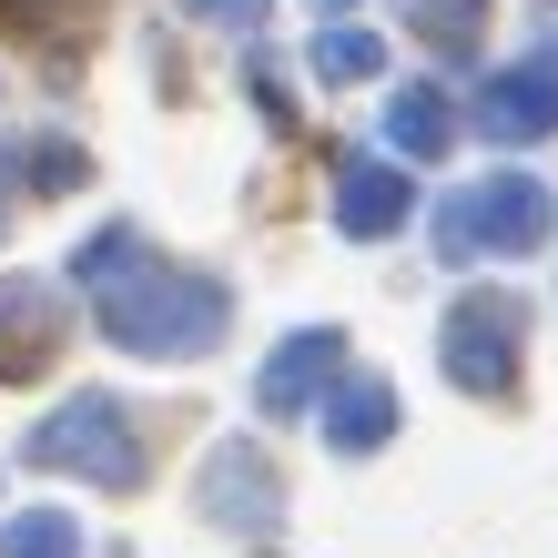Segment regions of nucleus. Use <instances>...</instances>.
Wrapping results in <instances>:
<instances>
[{"label": "nucleus", "instance_id": "nucleus-1", "mask_svg": "<svg viewBox=\"0 0 558 558\" xmlns=\"http://www.w3.org/2000/svg\"><path fill=\"white\" fill-rule=\"evenodd\" d=\"M72 284L92 294V325L133 355H214L223 345V315L234 294L193 265H162V254L133 234V223H102L82 254H72Z\"/></svg>", "mask_w": 558, "mask_h": 558}, {"label": "nucleus", "instance_id": "nucleus-2", "mask_svg": "<svg viewBox=\"0 0 558 558\" xmlns=\"http://www.w3.org/2000/svg\"><path fill=\"white\" fill-rule=\"evenodd\" d=\"M548 223H558V193L538 173H487V183H468L437 214V254H447V265H477V254H538Z\"/></svg>", "mask_w": 558, "mask_h": 558}, {"label": "nucleus", "instance_id": "nucleus-3", "mask_svg": "<svg viewBox=\"0 0 558 558\" xmlns=\"http://www.w3.org/2000/svg\"><path fill=\"white\" fill-rule=\"evenodd\" d=\"M31 468H61V477H92V487H143V437H133V416H122V397H72L61 416H41L21 437Z\"/></svg>", "mask_w": 558, "mask_h": 558}, {"label": "nucleus", "instance_id": "nucleus-4", "mask_svg": "<svg viewBox=\"0 0 558 558\" xmlns=\"http://www.w3.org/2000/svg\"><path fill=\"white\" fill-rule=\"evenodd\" d=\"M518 336H529V305L508 284H468L447 305V336H437V366L457 397H518Z\"/></svg>", "mask_w": 558, "mask_h": 558}, {"label": "nucleus", "instance_id": "nucleus-5", "mask_svg": "<svg viewBox=\"0 0 558 558\" xmlns=\"http://www.w3.org/2000/svg\"><path fill=\"white\" fill-rule=\"evenodd\" d=\"M204 508H214V529H244V538H275V518H284V487H275V457L265 447H244V437H223L204 457Z\"/></svg>", "mask_w": 558, "mask_h": 558}, {"label": "nucleus", "instance_id": "nucleus-6", "mask_svg": "<svg viewBox=\"0 0 558 558\" xmlns=\"http://www.w3.org/2000/svg\"><path fill=\"white\" fill-rule=\"evenodd\" d=\"M336 376H345V336H336V325H305V336H284L265 355V376H254V416H315Z\"/></svg>", "mask_w": 558, "mask_h": 558}, {"label": "nucleus", "instance_id": "nucleus-7", "mask_svg": "<svg viewBox=\"0 0 558 558\" xmlns=\"http://www.w3.org/2000/svg\"><path fill=\"white\" fill-rule=\"evenodd\" d=\"M477 133L487 143H538V133H558V41L529 51V61H508V72H487Z\"/></svg>", "mask_w": 558, "mask_h": 558}, {"label": "nucleus", "instance_id": "nucleus-8", "mask_svg": "<svg viewBox=\"0 0 558 558\" xmlns=\"http://www.w3.org/2000/svg\"><path fill=\"white\" fill-rule=\"evenodd\" d=\"M61 284H41V275H0V386H31L61 355Z\"/></svg>", "mask_w": 558, "mask_h": 558}, {"label": "nucleus", "instance_id": "nucleus-9", "mask_svg": "<svg viewBox=\"0 0 558 558\" xmlns=\"http://www.w3.org/2000/svg\"><path fill=\"white\" fill-rule=\"evenodd\" d=\"M407 214H416V173H397V162H376V153H345L336 162V234L345 244L397 234Z\"/></svg>", "mask_w": 558, "mask_h": 558}, {"label": "nucleus", "instance_id": "nucleus-10", "mask_svg": "<svg viewBox=\"0 0 558 558\" xmlns=\"http://www.w3.org/2000/svg\"><path fill=\"white\" fill-rule=\"evenodd\" d=\"M315 426H325V447H336V457H376L386 437H397V386H386V376H345V386H325Z\"/></svg>", "mask_w": 558, "mask_h": 558}, {"label": "nucleus", "instance_id": "nucleus-11", "mask_svg": "<svg viewBox=\"0 0 558 558\" xmlns=\"http://www.w3.org/2000/svg\"><path fill=\"white\" fill-rule=\"evenodd\" d=\"M386 143H397L407 162H447L457 153V102L437 82H407L397 102H386Z\"/></svg>", "mask_w": 558, "mask_h": 558}, {"label": "nucleus", "instance_id": "nucleus-12", "mask_svg": "<svg viewBox=\"0 0 558 558\" xmlns=\"http://www.w3.org/2000/svg\"><path fill=\"white\" fill-rule=\"evenodd\" d=\"M407 21H416V41L447 51V61H468L487 41V0H407Z\"/></svg>", "mask_w": 558, "mask_h": 558}, {"label": "nucleus", "instance_id": "nucleus-13", "mask_svg": "<svg viewBox=\"0 0 558 558\" xmlns=\"http://www.w3.org/2000/svg\"><path fill=\"white\" fill-rule=\"evenodd\" d=\"M0 558H82V518H72V508H21V518H0Z\"/></svg>", "mask_w": 558, "mask_h": 558}, {"label": "nucleus", "instance_id": "nucleus-14", "mask_svg": "<svg viewBox=\"0 0 558 558\" xmlns=\"http://www.w3.org/2000/svg\"><path fill=\"white\" fill-rule=\"evenodd\" d=\"M376 72H386L376 31H315V82H376Z\"/></svg>", "mask_w": 558, "mask_h": 558}, {"label": "nucleus", "instance_id": "nucleus-15", "mask_svg": "<svg viewBox=\"0 0 558 558\" xmlns=\"http://www.w3.org/2000/svg\"><path fill=\"white\" fill-rule=\"evenodd\" d=\"M31 162H41V173H31V183H41V193H72V183L92 173V162H82L72 143H61V133H51V143H31Z\"/></svg>", "mask_w": 558, "mask_h": 558}, {"label": "nucleus", "instance_id": "nucleus-16", "mask_svg": "<svg viewBox=\"0 0 558 558\" xmlns=\"http://www.w3.org/2000/svg\"><path fill=\"white\" fill-rule=\"evenodd\" d=\"M193 11H204V21H223V31H265V11H275V0H193Z\"/></svg>", "mask_w": 558, "mask_h": 558}, {"label": "nucleus", "instance_id": "nucleus-17", "mask_svg": "<svg viewBox=\"0 0 558 558\" xmlns=\"http://www.w3.org/2000/svg\"><path fill=\"white\" fill-rule=\"evenodd\" d=\"M315 11H345V0H315Z\"/></svg>", "mask_w": 558, "mask_h": 558}]
</instances>
